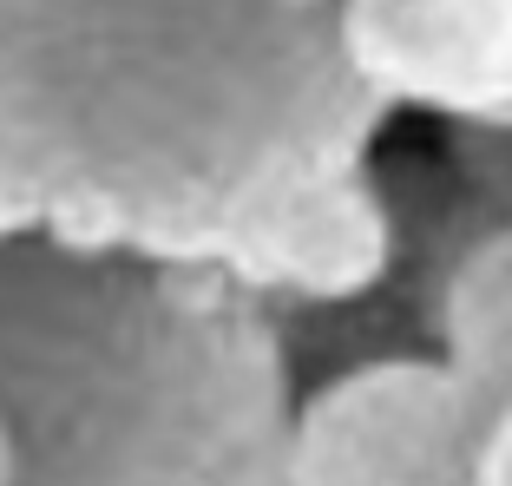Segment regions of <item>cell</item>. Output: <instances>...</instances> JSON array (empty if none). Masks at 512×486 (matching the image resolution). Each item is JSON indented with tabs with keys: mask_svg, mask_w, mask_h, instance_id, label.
<instances>
[{
	"mask_svg": "<svg viewBox=\"0 0 512 486\" xmlns=\"http://www.w3.org/2000/svg\"><path fill=\"white\" fill-rule=\"evenodd\" d=\"M381 125L342 0H0V138L60 243L217 263Z\"/></svg>",
	"mask_w": 512,
	"mask_h": 486,
	"instance_id": "cell-1",
	"label": "cell"
},
{
	"mask_svg": "<svg viewBox=\"0 0 512 486\" xmlns=\"http://www.w3.org/2000/svg\"><path fill=\"white\" fill-rule=\"evenodd\" d=\"M296 349L217 263L0 243L14 486H289Z\"/></svg>",
	"mask_w": 512,
	"mask_h": 486,
	"instance_id": "cell-2",
	"label": "cell"
},
{
	"mask_svg": "<svg viewBox=\"0 0 512 486\" xmlns=\"http://www.w3.org/2000/svg\"><path fill=\"white\" fill-rule=\"evenodd\" d=\"M486 434L440 355H368L302 395L289 486H480Z\"/></svg>",
	"mask_w": 512,
	"mask_h": 486,
	"instance_id": "cell-3",
	"label": "cell"
},
{
	"mask_svg": "<svg viewBox=\"0 0 512 486\" xmlns=\"http://www.w3.org/2000/svg\"><path fill=\"white\" fill-rule=\"evenodd\" d=\"M401 263V211L375 184V171H335L289 191L230 243L217 270L243 283L276 316L289 309H355Z\"/></svg>",
	"mask_w": 512,
	"mask_h": 486,
	"instance_id": "cell-4",
	"label": "cell"
},
{
	"mask_svg": "<svg viewBox=\"0 0 512 486\" xmlns=\"http://www.w3.org/2000/svg\"><path fill=\"white\" fill-rule=\"evenodd\" d=\"M342 40L388 112L512 125V0H342Z\"/></svg>",
	"mask_w": 512,
	"mask_h": 486,
	"instance_id": "cell-5",
	"label": "cell"
},
{
	"mask_svg": "<svg viewBox=\"0 0 512 486\" xmlns=\"http://www.w3.org/2000/svg\"><path fill=\"white\" fill-rule=\"evenodd\" d=\"M434 355L467 381L486 421L512 408V217L473 230L434 289Z\"/></svg>",
	"mask_w": 512,
	"mask_h": 486,
	"instance_id": "cell-6",
	"label": "cell"
},
{
	"mask_svg": "<svg viewBox=\"0 0 512 486\" xmlns=\"http://www.w3.org/2000/svg\"><path fill=\"white\" fill-rule=\"evenodd\" d=\"M40 230H46V204L33 191V178L20 171V158L7 152V138H0V243L40 237Z\"/></svg>",
	"mask_w": 512,
	"mask_h": 486,
	"instance_id": "cell-7",
	"label": "cell"
},
{
	"mask_svg": "<svg viewBox=\"0 0 512 486\" xmlns=\"http://www.w3.org/2000/svg\"><path fill=\"white\" fill-rule=\"evenodd\" d=\"M480 486H512V408L493 421L486 434V460H480Z\"/></svg>",
	"mask_w": 512,
	"mask_h": 486,
	"instance_id": "cell-8",
	"label": "cell"
},
{
	"mask_svg": "<svg viewBox=\"0 0 512 486\" xmlns=\"http://www.w3.org/2000/svg\"><path fill=\"white\" fill-rule=\"evenodd\" d=\"M0 486H14V441H7V427H0Z\"/></svg>",
	"mask_w": 512,
	"mask_h": 486,
	"instance_id": "cell-9",
	"label": "cell"
}]
</instances>
